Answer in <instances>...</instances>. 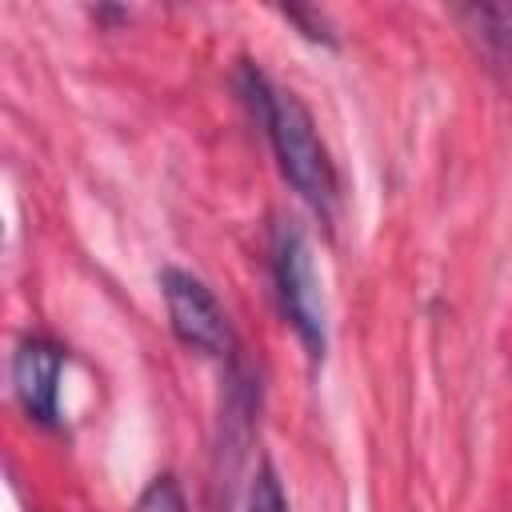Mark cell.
Instances as JSON below:
<instances>
[{"mask_svg": "<svg viewBox=\"0 0 512 512\" xmlns=\"http://www.w3.org/2000/svg\"><path fill=\"white\" fill-rule=\"evenodd\" d=\"M236 92L240 100L252 108V116L260 120L268 144H272V156L284 172V180L300 192V200L316 212V216H332L336 208V196H340V184H336V168H332V156L312 124V112L300 104L296 92L272 84L252 60H240L236 68Z\"/></svg>", "mask_w": 512, "mask_h": 512, "instance_id": "6da1fadb", "label": "cell"}, {"mask_svg": "<svg viewBox=\"0 0 512 512\" xmlns=\"http://www.w3.org/2000/svg\"><path fill=\"white\" fill-rule=\"evenodd\" d=\"M272 284H276V300H280L284 320L292 324V332L300 336L308 356L320 360L324 348H328L324 296H320V280H316L308 236L292 220H280L272 228Z\"/></svg>", "mask_w": 512, "mask_h": 512, "instance_id": "7a4b0ae2", "label": "cell"}, {"mask_svg": "<svg viewBox=\"0 0 512 512\" xmlns=\"http://www.w3.org/2000/svg\"><path fill=\"white\" fill-rule=\"evenodd\" d=\"M160 296H164L168 324H172L180 344H188V348H196L204 356H228L232 352L228 316H224L220 300L212 296V288L200 276L168 264L160 272Z\"/></svg>", "mask_w": 512, "mask_h": 512, "instance_id": "3957f363", "label": "cell"}, {"mask_svg": "<svg viewBox=\"0 0 512 512\" xmlns=\"http://www.w3.org/2000/svg\"><path fill=\"white\" fill-rule=\"evenodd\" d=\"M68 356L60 344L44 340V336H28L20 340L16 356H12V388L20 408L28 412V420L56 428L60 424V372H64Z\"/></svg>", "mask_w": 512, "mask_h": 512, "instance_id": "277c9868", "label": "cell"}, {"mask_svg": "<svg viewBox=\"0 0 512 512\" xmlns=\"http://www.w3.org/2000/svg\"><path fill=\"white\" fill-rule=\"evenodd\" d=\"M456 20L464 24L468 40L476 44L484 68L512 84V8L468 4V8H456Z\"/></svg>", "mask_w": 512, "mask_h": 512, "instance_id": "5b68a950", "label": "cell"}, {"mask_svg": "<svg viewBox=\"0 0 512 512\" xmlns=\"http://www.w3.org/2000/svg\"><path fill=\"white\" fill-rule=\"evenodd\" d=\"M244 512H292L288 508V496L280 488V476H276V468L268 460L256 468V476L248 484V508Z\"/></svg>", "mask_w": 512, "mask_h": 512, "instance_id": "8992f818", "label": "cell"}, {"mask_svg": "<svg viewBox=\"0 0 512 512\" xmlns=\"http://www.w3.org/2000/svg\"><path fill=\"white\" fill-rule=\"evenodd\" d=\"M136 512H188V500L172 476H156L136 500Z\"/></svg>", "mask_w": 512, "mask_h": 512, "instance_id": "52a82bcc", "label": "cell"}]
</instances>
